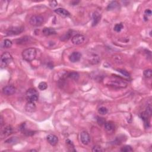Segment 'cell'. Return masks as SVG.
Instances as JSON below:
<instances>
[{"mask_svg":"<svg viewBox=\"0 0 152 152\" xmlns=\"http://www.w3.org/2000/svg\"><path fill=\"white\" fill-rule=\"evenodd\" d=\"M104 82L106 85L115 88H125L128 86L127 82L120 78L116 77L106 78L104 80Z\"/></svg>","mask_w":152,"mask_h":152,"instance_id":"obj_1","label":"cell"},{"mask_svg":"<svg viewBox=\"0 0 152 152\" xmlns=\"http://www.w3.org/2000/svg\"><path fill=\"white\" fill-rule=\"evenodd\" d=\"M36 49L34 48H29L23 50L22 52V56L25 61L31 62L36 58Z\"/></svg>","mask_w":152,"mask_h":152,"instance_id":"obj_2","label":"cell"},{"mask_svg":"<svg viewBox=\"0 0 152 152\" xmlns=\"http://www.w3.org/2000/svg\"><path fill=\"white\" fill-rule=\"evenodd\" d=\"M13 60L12 55L9 52H5L2 54L0 59V66L1 69H4L10 64Z\"/></svg>","mask_w":152,"mask_h":152,"instance_id":"obj_3","label":"cell"},{"mask_svg":"<svg viewBox=\"0 0 152 152\" xmlns=\"http://www.w3.org/2000/svg\"><path fill=\"white\" fill-rule=\"evenodd\" d=\"M26 97L28 101L36 102L39 99V93L36 89L31 88L28 89L26 93Z\"/></svg>","mask_w":152,"mask_h":152,"instance_id":"obj_4","label":"cell"},{"mask_svg":"<svg viewBox=\"0 0 152 152\" xmlns=\"http://www.w3.org/2000/svg\"><path fill=\"white\" fill-rule=\"evenodd\" d=\"M45 19L42 15H34L31 17L29 23L33 26H40L44 24Z\"/></svg>","mask_w":152,"mask_h":152,"instance_id":"obj_5","label":"cell"},{"mask_svg":"<svg viewBox=\"0 0 152 152\" xmlns=\"http://www.w3.org/2000/svg\"><path fill=\"white\" fill-rule=\"evenodd\" d=\"M24 30L23 27H11L6 31V35L7 36H14L18 35L22 33Z\"/></svg>","mask_w":152,"mask_h":152,"instance_id":"obj_6","label":"cell"},{"mask_svg":"<svg viewBox=\"0 0 152 152\" xmlns=\"http://www.w3.org/2000/svg\"><path fill=\"white\" fill-rule=\"evenodd\" d=\"M85 40V37L83 35L77 34L74 36L71 39V42L74 45H79L82 44Z\"/></svg>","mask_w":152,"mask_h":152,"instance_id":"obj_7","label":"cell"},{"mask_svg":"<svg viewBox=\"0 0 152 152\" xmlns=\"http://www.w3.org/2000/svg\"><path fill=\"white\" fill-rule=\"evenodd\" d=\"M16 91V89L11 85H9L5 86L3 89V93L4 95L7 96H10V95H14Z\"/></svg>","mask_w":152,"mask_h":152,"instance_id":"obj_8","label":"cell"},{"mask_svg":"<svg viewBox=\"0 0 152 152\" xmlns=\"http://www.w3.org/2000/svg\"><path fill=\"white\" fill-rule=\"evenodd\" d=\"M80 140L84 145H87L90 141V137L86 131H83L80 133Z\"/></svg>","mask_w":152,"mask_h":152,"instance_id":"obj_9","label":"cell"},{"mask_svg":"<svg viewBox=\"0 0 152 152\" xmlns=\"http://www.w3.org/2000/svg\"><path fill=\"white\" fill-rule=\"evenodd\" d=\"M46 140H47L49 144H50L52 146H56L58 142V138L57 137V136H56L53 134H49L46 137Z\"/></svg>","mask_w":152,"mask_h":152,"instance_id":"obj_10","label":"cell"},{"mask_svg":"<svg viewBox=\"0 0 152 152\" xmlns=\"http://www.w3.org/2000/svg\"><path fill=\"white\" fill-rule=\"evenodd\" d=\"M81 58V54L79 52H73L69 56V60L73 63L79 62Z\"/></svg>","mask_w":152,"mask_h":152,"instance_id":"obj_11","label":"cell"},{"mask_svg":"<svg viewBox=\"0 0 152 152\" xmlns=\"http://www.w3.org/2000/svg\"><path fill=\"white\" fill-rule=\"evenodd\" d=\"M13 133V128L11 126H7L4 128L2 130L1 134V138H4L5 137H7L10 135H11Z\"/></svg>","mask_w":152,"mask_h":152,"instance_id":"obj_12","label":"cell"},{"mask_svg":"<svg viewBox=\"0 0 152 152\" xmlns=\"http://www.w3.org/2000/svg\"><path fill=\"white\" fill-rule=\"evenodd\" d=\"M36 109V106L34 102L29 101V102L26 104V105H25V111H26L27 112L33 113L35 112Z\"/></svg>","mask_w":152,"mask_h":152,"instance_id":"obj_13","label":"cell"},{"mask_svg":"<svg viewBox=\"0 0 152 152\" xmlns=\"http://www.w3.org/2000/svg\"><path fill=\"white\" fill-rule=\"evenodd\" d=\"M54 12L62 17H67L70 15L69 11H67V10L62 9V8H58V9H55L54 10Z\"/></svg>","mask_w":152,"mask_h":152,"instance_id":"obj_14","label":"cell"},{"mask_svg":"<svg viewBox=\"0 0 152 152\" xmlns=\"http://www.w3.org/2000/svg\"><path fill=\"white\" fill-rule=\"evenodd\" d=\"M101 19V15L98 12L95 11L92 14V26H95L98 24Z\"/></svg>","mask_w":152,"mask_h":152,"instance_id":"obj_15","label":"cell"},{"mask_svg":"<svg viewBox=\"0 0 152 152\" xmlns=\"http://www.w3.org/2000/svg\"><path fill=\"white\" fill-rule=\"evenodd\" d=\"M43 34L45 36H50L56 34V30L52 28H45L42 30Z\"/></svg>","mask_w":152,"mask_h":152,"instance_id":"obj_16","label":"cell"},{"mask_svg":"<svg viewBox=\"0 0 152 152\" xmlns=\"http://www.w3.org/2000/svg\"><path fill=\"white\" fill-rule=\"evenodd\" d=\"M140 117L142 119V120L144 122H145V125L147 128L149 127V118L150 116L148 115L146 112H142L141 114H140Z\"/></svg>","mask_w":152,"mask_h":152,"instance_id":"obj_17","label":"cell"},{"mask_svg":"<svg viewBox=\"0 0 152 152\" xmlns=\"http://www.w3.org/2000/svg\"><path fill=\"white\" fill-rule=\"evenodd\" d=\"M30 39H31L29 38L28 36H24L23 37V38H21L19 39H17L15 40V42L17 44H20V45H23V44H28L29 42H30Z\"/></svg>","mask_w":152,"mask_h":152,"instance_id":"obj_18","label":"cell"},{"mask_svg":"<svg viewBox=\"0 0 152 152\" xmlns=\"http://www.w3.org/2000/svg\"><path fill=\"white\" fill-rule=\"evenodd\" d=\"M104 128L105 130H106V131H108L109 132H112L114 130V125L112 123H111L110 122H105L104 124Z\"/></svg>","mask_w":152,"mask_h":152,"instance_id":"obj_19","label":"cell"},{"mask_svg":"<svg viewBox=\"0 0 152 152\" xmlns=\"http://www.w3.org/2000/svg\"><path fill=\"white\" fill-rule=\"evenodd\" d=\"M119 3L117 1H112L111 3L109 4L107 7L108 10H113L116 9L119 7Z\"/></svg>","mask_w":152,"mask_h":152,"instance_id":"obj_20","label":"cell"},{"mask_svg":"<svg viewBox=\"0 0 152 152\" xmlns=\"http://www.w3.org/2000/svg\"><path fill=\"white\" fill-rule=\"evenodd\" d=\"M71 35H72V31L70 30L67 33H65L63 36H62L61 37V38H60V39H61V40H62V41H67V40L71 38Z\"/></svg>","mask_w":152,"mask_h":152,"instance_id":"obj_21","label":"cell"},{"mask_svg":"<svg viewBox=\"0 0 152 152\" xmlns=\"http://www.w3.org/2000/svg\"><path fill=\"white\" fill-rule=\"evenodd\" d=\"M79 74L77 72H71L68 74V77L70 78L71 79L74 80H77L79 79Z\"/></svg>","mask_w":152,"mask_h":152,"instance_id":"obj_22","label":"cell"},{"mask_svg":"<svg viewBox=\"0 0 152 152\" xmlns=\"http://www.w3.org/2000/svg\"><path fill=\"white\" fill-rule=\"evenodd\" d=\"M13 45V42L9 39H5L3 41V46L4 48H10Z\"/></svg>","mask_w":152,"mask_h":152,"instance_id":"obj_23","label":"cell"},{"mask_svg":"<svg viewBox=\"0 0 152 152\" xmlns=\"http://www.w3.org/2000/svg\"><path fill=\"white\" fill-rule=\"evenodd\" d=\"M99 61H100V59H99V56H97L96 55H94L91 57L90 62L92 64H97L99 63Z\"/></svg>","mask_w":152,"mask_h":152,"instance_id":"obj_24","label":"cell"},{"mask_svg":"<svg viewBox=\"0 0 152 152\" xmlns=\"http://www.w3.org/2000/svg\"><path fill=\"white\" fill-rule=\"evenodd\" d=\"M65 142H66V145H67V147H69V149H70V150L75 151V150L74 149V146L73 143L71 141V140L69 139H67L66 140Z\"/></svg>","mask_w":152,"mask_h":152,"instance_id":"obj_25","label":"cell"},{"mask_svg":"<svg viewBox=\"0 0 152 152\" xmlns=\"http://www.w3.org/2000/svg\"><path fill=\"white\" fill-rule=\"evenodd\" d=\"M123 28H124V25L122 24V23H117V24L115 25L114 29V30L116 32H120Z\"/></svg>","mask_w":152,"mask_h":152,"instance_id":"obj_26","label":"cell"},{"mask_svg":"<svg viewBox=\"0 0 152 152\" xmlns=\"http://www.w3.org/2000/svg\"><path fill=\"white\" fill-rule=\"evenodd\" d=\"M143 75L145 76V77L146 79H150L152 77V71L150 69H147L145 71L143 72Z\"/></svg>","mask_w":152,"mask_h":152,"instance_id":"obj_27","label":"cell"},{"mask_svg":"<svg viewBox=\"0 0 152 152\" xmlns=\"http://www.w3.org/2000/svg\"><path fill=\"white\" fill-rule=\"evenodd\" d=\"M151 11L150 9H146L144 14V19L145 21H147L149 19V17H150L151 15Z\"/></svg>","mask_w":152,"mask_h":152,"instance_id":"obj_28","label":"cell"},{"mask_svg":"<svg viewBox=\"0 0 152 152\" xmlns=\"http://www.w3.org/2000/svg\"><path fill=\"white\" fill-rule=\"evenodd\" d=\"M38 88L40 90H46V89L48 88V85L46 82H44V81H42V82H40L38 85Z\"/></svg>","mask_w":152,"mask_h":152,"instance_id":"obj_29","label":"cell"},{"mask_svg":"<svg viewBox=\"0 0 152 152\" xmlns=\"http://www.w3.org/2000/svg\"><path fill=\"white\" fill-rule=\"evenodd\" d=\"M108 109H107L106 107H104V106L100 107V108H99L98 109L99 114L102 115H106L107 113H108Z\"/></svg>","mask_w":152,"mask_h":152,"instance_id":"obj_30","label":"cell"},{"mask_svg":"<svg viewBox=\"0 0 152 152\" xmlns=\"http://www.w3.org/2000/svg\"><path fill=\"white\" fill-rule=\"evenodd\" d=\"M121 151L123 152H130V151H133V149H132L131 146H128V145H125L123 146V147L121 149Z\"/></svg>","mask_w":152,"mask_h":152,"instance_id":"obj_31","label":"cell"},{"mask_svg":"<svg viewBox=\"0 0 152 152\" xmlns=\"http://www.w3.org/2000/svg\"><path fill=\"white\" fill-rule=\"evenodd\" d=\"M117 71L119 72V73L122 74L124 76H125V77H130V74L128 73L127 71H126L125 70H122V69H117Z\"/></svg>","mask_w":152,"mask_h":152,"instance_id":"obj_32","label":"cell"},{"mask_svg":"<svg viewBox=\"0 0 152 152\" xmlns=\"http://www.w3.org/2000/svg\"><path fill=\"white\" fill-rule=\"evenodd\" d=\"M92 151L94 152H99V151H102L103 149H102V147L100 146H95L94 147L92 148Z\"/></svg>","mask_w":152,"mask_h":152,"instance_id":"obj_33","label":"cell"},{"mask_svg":"<svg viewBox=\"0 0 152 152\" xmlns=\"http://www.w3.org/2000/svg\"><path fill=\"white\" fill-rule=\"evenodd\" d=\"M17 137H11L10 138H9V139H8L7 140H6V143H14V142H15V139H16Z\"/></svg>","mask_w":152,"mask_h":152,"instance_id":"obj_34","label":"cell"},{"mask_svg":"<svg viewBox=\"0 0 152 152\" xmlns=\"http://www.w3.org/2000/svg\"><path fill=\"white\" fill-rule=\"evenodd\" d=\"M57 5H58L57 1H52L49 2V5L52 8H54V7H56V6H57Z\"/></svg>","mask_w":152,"mask_h":152,"instance_id":"obj_35","label":"cell"},{"mask_svg":"<svg viewBox=\"0 0 152 152\" xmlns=\"http://www.w3.org/2000/svg\"><path fill=\"white\" fill-rule=\"evenodd\" d=\"M97 122H98L99 124H105V120L104 118H99V117H97Z\"/></svg>","mask_w":152,"mask_h":152,"instance_id":"obj_36","label":"cell"},{"mask_svg":"<svg viewBox=\"0 0 152 152\" xmlns=\"http://www.w3.org/2000/svg\"><path fill=\"white\" fill-rule=\"evenodd\" d=\"M1 126H3V117H2V116H1Z\"/></svg>","mask_w":152,"mask_h":152,"instance_id":"obj_37","label":"cell"},{"mask_svg":"<svg viewBox=\"0 0 152 152\" xmlns=\"http://www.w3.org/2000/svg\"><path fill=\"white\" fill-rule=\"evenodd\" d=\"M30 151H37V150H34V149H33V150H30Z\"/></svg>","mask_w":152,"mask_h":152,"instance_id":"obj_38","label":"cell"}]
</instances>
